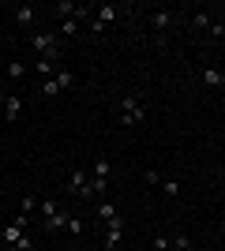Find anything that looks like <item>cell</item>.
<instances>
[{
    "instance_id": "52a82bcc",
    "label": "cell",
    "mask_w": 225,
    "mask_h": 251,
    "mask_svg": "<svg viewBox=\"0 0 225 251\" xmlns=\"http://www.w3.org/2000/svg\"><path fill=\"white\" fill-rule=\"evenodd\" d=\"M203 86H210V90H225V72H222V68H203Z\"/></svg>"
},
{
    "instance_id": "e0dca14e",
    "label": "cell",
    "mask_w": 225,
    "mask_h": 251,
    "mask_svg": "<svg viewBox=\"0 0 225 251\" xmlns=\"http://www.w3.org/2000/svg\"><path fill=\"white\" fill-rule=\"evenodd\" d=\"M4 75H8V79H23V75H26V68H23V60H11L8 68H4Z\"/></svg>"
},
{
    "instance_id": "5bb4252c",
    "label": "cell",
    "mask_w": 225,
    "mask_h": 251,
    "mask_svg": "<svg viewBox=\"0 0 225 251\" xmlns=\"http://www.w3.org/2000/svg\"><path fill=\"white\" fill-rule=\"evenodd\" d=\"M56 210H64V206H60L56 199H42V202H38V214H42V218H53Z\"/></svg>"
},
{
    "instance_id": "8fae6325",
    "label": "cell",
    "mask_w": 225,
    "mask_h": 251,
    "mask_svg": "<svg viewBox=\"0 0 225 251\" xmlns=\"http://www.w3.org/2000/svg\"><path fill=\"white\" fill-rule=\"evenodd\" d=\"M53 79H56V86H60V94L75 86V72H64V68H56V72H53Z\"/></svg>"
},
{
    "instance_id": "7402d4cb",
    "label": "cell",
    "mask_w": 225,
    "mask_h": 251,
    "mask_svg": "<svg viewBox=\"0 0 225 251\" xmlns=\"http://www.w3.org/2000/svg\"><path fill=\"white\" fill-rule=\"evenodd\" d=\"M210 38H225V23H210Z\"/></svg>"
},
{
    "instance_id": "ffe728a7",
    "label": "cell",
    "mask_w": 225,
    "mask_h": 251,
    "mask_svg": "<svg viewBox=\"0 0 225 251\" xmlns=\"http://www.w3.org/2000/svg\"><path fill=\"white\" fill-rule=\"evenodd\" d=\"M161 191H165L169 199H176V195H180V184H176V180H161Z\"/></svg>"
},
{
    "instance_id": "d4e9b609",
    "label": "cell",
    "mask_w": 225,
    "mask_h": 251,
    "mask_svg": "<svg viewBox=\"0 0 225 251\" xmlns=\"http://www.w3.org/2000/svg\"><path fill=\"white\" fill-rule=\"evenodd\" d=\"M154 251H169V240H165V236H154Z\"/></svg>"
},
{
    "instance_id": "3957f363",
    "label": "cell",
    "mask_w": 225,
    "mask_h": 251,
    "mask_svg": "<svg viewBox=\"0 0 225 251\" xmlns=\"http://www.w3.org/2000/svg\"><path fill=\"white\" fill-rule=\"evenodd\" d=\"M109 176H113V165H109V157H94V176H90V195H101V191H109Z\"/></svg>"
},
{
    "instance_id": "d6986e66",
    "label": "cell",
    "mask_w": 225,
    "mask_h": 251,
    "mask_svg": "<svg viewBox=\"0 0 225 251\" xmlns=\"http://www.w3.org/2000/svg\"><path fill=\"white\" fill-rule=\"evenodd\" d=\"M42 94H45V98H56V94H60V86H56V79H53V75H49V79L42 83Z\"/></svg>"
},
{
    "instance_id": "ac0fdd59",
    "label": "cell",
    "mask_w": 225,
    "mask_h": 251,
    "mask_svg": "<svg viewBox=\"0 0 225 251\" xmlns=\"http://www.w3.org/2000/svg\"><path fill=\"white\" fill-rule=\"evenodd\" d=\"M60 34H64V38H75V34H79V19H64L60 23Z\"/></svg>"
},
{
    "instance_id": "44dd1931",
    "label": "cell",
    "mask_w": 225,
    "mask_h": 251,
    "mask_svg": "<svg viewBox=\"0 0 225 251\" xmlns=\"http://www.w3.org/2000/svg\"><path fill=\"white\" fill-rule=\"evenodd\" d=\"M72 236H83V221H75V218H68V225H64Z\"/></svg>"
},
{
    "instance_id": "cb8c5ba5",
    "label": "cell",
    "mask_w": 225,
    "mask_h": 251,
    "mask_svg": "<svg viewBox=\"0 0 225 251\" xmlns=\"http://www.w3.org/2000/svg\"><path fill=\"white\" fill-rule=\"evenodd\" d=\"M38 72H45V75H53V60H42V56H38Z\"/></svg>"
},
{
    "instance_id": "603a6c76",
    "label": "cell",
    "mask_w": 225,
    "mask_h": 251,
    "mask_svg": "<svg viewBox=\"0 0 225 251\" xmlns=\"http://www.w3.org/2000/svg\"><path fill=\"white\" fill-rule=\"evenodd\" d=\"M173 248H176V251H188V248H192V240H188V236H176V240H173Z\"/></svg>"
},
{
    "instance_id": "f1b7e54d",
    "label": "cell",
    "mask_w": 225,
    "mask_h": 251,
    "mask_svg": "<svg viewBox=\"0 0 225 251\" xmlns=\"http://www.w3.org/2000/svg\"><path fill=\"white\" fill-rule=\"evenodd\" d=\"M0 79H4V72H0Z\"/></svg>"
},
{
    "instance_id": "7c38bea8",
    "label": "cell",
    "mask_w": 225,
    "mask_h": 251,
    "mask_svg": "<svg viewBox=\"0 0 225 251\" xmlns=\"http://www.w3.org/2000/svg\"><path fill=\"white\" fill-rule=\"evenodd\" d=\"M68 218H72V214H68V210H56L53 218H45L42 225H45V229H49V232H53V229H64V225H68Z\"/></svg>"
},
{
    "instance_id": "2e32d148",
    "label": "cell",
    "mask_w": 225,
    "mask_h": 251,
    "mask_svg": "<svg viewBox=\"0 0 225 251\" xmlns=\"http://www.w3.org/2000/svg\"><path fill=\"white\" fill-rule=\"evenodd\" d=\"M210 23H214V19H210L206 11H195V15H192V26H195V30H210Z\"/></svg>"
},
{
    "instance_id": "8992f818",
    "label": "cell",
    "mask_w": 225,
    "mask_h": 251,
    "mask_svg": "<svg viewBox=\"0 0 225 251\" xmlns=\"http://www.w3.org/2000/svg\"><path fill=\"white\" fill-rule=\"evenodd\" d=\"M117 15H120V11L113 8V4H98V8H94V23H101L105 30L113 26V23H117Z\"/></svg>"
},
{
    "instance_id": "30bf717a",
    "label": "cell",
    "mask_w": 225,
    "mask_h": 251,
    "mask_svg": "<svg viewBox=\"0 0 225 251\" xmlns=\"http://www.w3.org/2000/svg\"><path fill=\"white\" fill-rule=\"evenodd\" d=\"M169 23H173V15H169L165 8L150 11V26H154V30H169Z\"/></svg>"
},
{
    "instance_id": "4fadbf2b",
    "label": "cell",
    "mask_w": 225,
    "mask_h": 251,
    "mask_svg": "<svg viewBox=\"0 0 225 251\" xmlns=\"http://www.w3.org/2000/svg\"><path fill=\"white\" fill-rule=\"evenodd\" d=\"M38 202H42V195H23L19 218H30V214H38Z\"/></svg>"
},
{
    "instance_id": "9c48e42d",
    "label": "cell",
    "mask_w": 225,
    "mask_h": 251,
    "mask_svg": "<svg viewBox=\"0 0 225 251\" xmlns=\"http://www.w3.org/2000/svg\"><path fill=\"white\" fill-rule=\"evenodd\" d=\"M34 19H38V8H34V4H19V8H15V23H19V26H30Z\"/></svg>"
},
{
    "instance_id": "4316f807",
    "label": "cell",
    "mask_w": 225,
    "mask_h": 251,
    "mask_svg": "<svg viewBox=\"0 0 225 251\" xmlns=\"http://www.w3.org/2000/svg\"><path fill=\"white\" fill-rule=\"evenodd\" d=\"M4 101H8V94H4V86H0V105H4Z\"/></svg>"
},
{
    "instance_id": "83f0119b",
    "label": "cell",
    "mask_w": 225,
    "mask_h": 251,
    "mask_svg": "<svg viewBox=\"0 0 225 251\" xmlns=\"http://www.w3.org/2000/svg\"><path fill=\"white\" fill-rule=\"evenodd\" d=\"M169 251H176V248H173V244H169Z\"/></svg>"
},
{
    "instance_id": "5b68a950",
    "label": "cell",
    "mask_w": 225,
    "mask_h": 251,
    "mask_svg": "<svg viewBox=\"0 0 225 251\" xmlns=\"http://www.w3.org/2000/svg\"><path fill=\"white\" fill-rule=\"evenodd\" d=\"M68 191H75V195H90V176H86L83 169H72V173H68Z\"/></svg>"
},
{
    "instance_id": "9a60e30c",
    "label": "cell",
    "mask_w": 225,
    "mask_h": 251,
    "mask_svg": "<svg viewBox=\"0 0 225 251\" xmlns=\"http://www.w3.org/2000/svg\"><path fill=\"white\" fill-rule=\"evenodd\" d=\"M117 214H120L117 202H98V218H101V221H113Z\"/></svg>"
},
{
    "instance_id": "484cf974",
    "label": "cell",
    "mask_w": 225,
    "mask_h": 251,
    "mask_svg": "<svg viewBox=\"0 0 225 251\" xmlns=\"http://www.w3.org/2000/svg\"><path fill=\"white\" fill-rule=\"evenodd\" d=\"M0 251H23V248H15V244H4V248H0Z\"/></svg>"
},
{
    "instance_id": "7a4b0ae2",
    "label": "cell",
    "mask_w": 225,
    "mask_h": 251,
    "mask_svg": "<svg viewBox=\"0 0 225 251\" xmlns=\"http://www.w3.org/2000/svg\"><path fill=\"white\" fill-rule=\"evenodd\" d=\"M30 45L34 49H38V56H42V60H60V45H56V38H53V30H38L30 38Z\"/></svg>"
},
{
    "instance_id": "ba28073f",
    "label": "cell",
    "mask_w": 225,
    "mask_h": 251,
    "mask_svg": "<svg viewBox=\"0 0 225 251\" xmlns=\"http://www.w3.org/2000/svg\"><path fill=\"white\" fill-rule=\"evenodd\" d=\"M4 116H8V124H15L23 116V98L19 94H8V101H4Z\"/></svg>"
},
{
    "instance_id": "6da1fadb",
    "label": "cell",
    "mask_w": 225,
    "mask_h": 251,
    "mask_svg": "<svg viewBox=\"0 0 225 251\" xmlns=\"http://www.w3.org/2000/svg\"><path fill=\"white\" fill-rule=\"evenodd\" d=\"M147 120V105H143V98L128 94V98H120V124L131 127V124H143Z\"/></svg>"
},
{
    "instance_id": "277c9868",
    "label": "cell",
    "mask_w": 225,
    "mask_h": 251,
    "mask_svg": "<svg viewBox=\"0 0 225 251\" xmlns=\"http://www.w3.org/2000/svg\"><path fill=\"white\" fill-rule=\"evenodd\" d=\"M120 244H124V218H113L109 221V232H105V251H120Z\"/></svg>"
}]
</instances>
